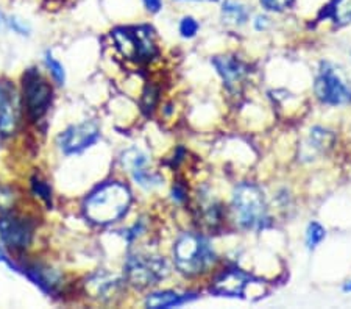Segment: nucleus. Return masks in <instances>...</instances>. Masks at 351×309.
Returning <instances> with one entry per match:
<instances>
[{
    "mask_svg": "<svg viewBox=\"0 0 351 309\" xmlns=\"http://www.w3.org/2000/svg\"><path fill=\"white\" fill-rule=\"evenodd\" d=\"M222 219V212H220V206L216 201H208L203 205L202 211V221L205 222L209 228H216Z\"/></svg>",
    "mask_w": 351,
    "mask_h": 309,
    "instance_id": "obj_21",
    "label": "nucleus"
},
{
    "mask_svg": "<svg viewBox=\"0 0 351 309\" xmlns=\"http://www.w3.org/2000/svg\"><path fill=\"white\" fill-rule=\"evenodd\" d=\"M143 3L150 13H158L162 8V0H143Z\"/></svg>",
    "mask_w": 351,
    "mask_h": 309,
    "instance_id": "obj_30",
    "label": "nucleus"
},
{
    "mask_svg": "<svg viewBox=\"0 0 351 309\" xmlns=\"http://www.w3.org/2000/svg\"><path fill=\"white\" fill-rule=\"evenodd\" d=\"M192 2H198V0H192Z\"/></svg>",
    "mask_w": 351,
    "mask_h": 309,
    "instance_id": "obj_35",
    "label": "nucleus"
},
{
    "mask_svg": "<svg viewBox=\"0 0 351 309\" xmlns=\"http://www.w3.org/2000/svg\"><path fill=\"white\" fill-rule=\"evenodd\" d=\"M250 277L239 269H231L228 272H223L214 281L213 292L223 297H242L247 286L250 284Z\"/></svg>",
    "mask_w": 351,
    "mask_h": 309,
    "instance_id": "obj_10",
    "label": "nucleus"
},
{
    "mask_svg": "<svg viewBox=\"0 0 351 309\" xmlns=\"http://www.w3.org/2000/svg\"><path fill=\"white\" fill-rule=\"evenodd\" d=\"M325 16L331 18L339 25L348 24L351 22V0H332Z\"/></svg>",
    "mask_w": 351,
    "mask_h": 309,
    "instance_id": "obj_19",
    "label": "nucleus"
},
{
    "mask_svg": "<svg viewBox=\"0 0 351 309\" xmlns=\"http://www.w3.org/2000/svg\"><path fill=\"white\" fill-rule=\"evenodd\" d=\"M19 97L10 82H0V132L13 134L19 122Z\"/></svg>",
    "mask_w": 351,
    "mask_h": 309,
    "instance_id": "obj_9",
    "label": "nucleus"
},
{
    "mask_svg": "<svg viewBox=\"0 0 351 309\" xmlns=\"http://www.w3.org/2000/svg\"><path fill=\"white\" fill-rule=\"evenodd\" d=\"M263 7L269 11H285L293 3V0H261Z\"/></svg>",
    "mask_w": 351,
    "mask_h": 309,
    "instance_id": "obj_28",
    "label": "nucleus"
},
{
    "mask_svg": "<svg viewBox=\"0 0 351 309\" xmlns=\"http://www.w3.org/2000/svg\"><path fill=\"white\" fill-rule=\"evenodd\" d=\"M343 291H350L351 292V283H348V284H345V288H343Z\"/></svg>",
    "mask_w": 351,
    "mask_h": 309,
    "instance_id": "obj_34",
    "label": "nucleus"
},
{
    "mask_svg": "<svg viewBox=\"0 0 351 309\" xmlns=\"http://www.w3.org/2000/svg\"><path fill=\"white\" fill-rule=\"evenodd\" d=\"M198 32V22L194 18H183L180 22V33L183 38H194Z\"/></svg>",
    "mask_w": 351,
    "mask_h": 309,
    "instance_id": "obj_26",
    "label": "nucleus"
},
{
    "mask_svg": "<svg viewBox=\"0 0 351 309\" xmlns=\"http://www.w3.org/2000/svg\"><path fill=\"white\" fill-rule=\"evenodd\" d=\"M267 25H269V19L265 18V16H258L256 21H254V27H256V30H259V32L265 30Z\"/></svg>",
    "mask_w": 351,
    "mask_h": 309,
    "instance_id": "obj_32",
    "label": "nucleus"
},
{
    "mask_svg": "<svg viewBox=\"0 0 351 309\" xmlns=\"http://www.w3.org/2000/svg\"><path fill=\"white\" fill-rule=\"evenodd\" d=\"M33 225L24 217L8 214L0 219V239L10 249L24 250L32 243Z\"/></svg>",
    "mask_w": 351,
    "mask_h": 309,
    "instance_id": "obj_8",
    "label": "nucleus"
},
{
    "mask_svg": "<svg viewBox=\"0 0 351 309\" xmlns=\"http://www.w3.org/2000/svg\"><path fill=\"white\" fill-rule=\"evenodd\" d=\"M122 166L123 169H127L128 172H136V171H143L145 167L147 162H149V158L144 151H141L138 149H130L125 153H122Z\"/></svg>",
    "mask_w": 351,
    "mask_h": 309,
    "instance_id": "obj_20",
    "label": "nucleus"
},
{
    "mask_svg": "<svg viewBox=\"0 0 351 309\" xmlns=\"http://www.w3.org/2000/svg\"><path fill=\"white\" fill-rule=\"evenodd\" d=\"M7 25L13 28L16 33H19L22 36L30 35V25H28L24 19L18 18V16H10V18H7Z\"/></svg>",
    "mask_w": 351,
    "mask_h": 309,
    "instance_id": "obj_27",
    "label": "nucleus"
},
{
    "mask_svg": "<svg viewBox=\"0 0 351 309\" xmlns=\"http://www.w3.org/2000/svg\"><path fill=\"white\" fill-rule=\"evenodd\" d=\"M100 138V130L95 122H83L78 125H72L71 128L58 138L60 149L66 155L80 153L90 145L95 144Z\"/></svg>",
    "mask_w": 351,
    "mask_h": 309,
    "instance_id": "obj_7",
    "label": "nucleus"
},
{
    "mask_svg": "<svg viewBox=\"0 0 351 309\" xmlns=\"http://www.w3.org/2000/svg\"><path fill=\"white\" fill-rule=\"evenodd\" d=\"M133 178H134V182H138L141 186H144V188H154V186H158V184L162 183L161 177L152 175V173L145 172L144 169L143 171L133 172Z\"/></svg>",
    "mask_w": 351,
    "mask_h": 309,
    "instance_id": "obj_23",
    "label": "nucleus"
},
{
    "mask_svg": "<svg viewBox=\"0 0 351 309\" xmlns=\"http://www.w3.org/2000/svg\"><path fill=\"white\" fill-rule=\"evenodd\" d=\"M24 100L33 121H38L47 111L52 100V88L35 69H30L24 75Z\"/></svg>",
    "mask_w": 351,
    "mask_h": 309,
    "instance_id": "obj_6",
    "label": "nucleus"
},
{
    "mask_svg": "<svg viewBox=\"0 0 351 309\" xmlns=\"http://www.w3.org/2000/svg\"><path fill=\"white\" fill-rule=\"evenodd\" d=\"M233 211L236 222L245 230H263L269 225L263 190L252 183H242L234 189Z\"/></svg>",
    "mask_w": 351,
    "mask_h": 309,
    "instance_id": "obj_3",
    "label": "nucleus"
},
{
    "mask_svg": "<svg viewBox=\"0 0 351 309\" xmlns=\"http://www.w3.org/2000/svg\"><path fill=\"white\" fill-rule=\"evenodd\" d=\"M45 64H47L50 72H52L55 82L58 83V84H64L66 74H64L63 64H61L60 61H56L50 53H47V56H45Z\"/></svg>",
    "mask_w": 351,
    "mask_h": 309,
    "instance_id": "obj_24",
    "label": "nucleus"
},
{
    "mask_svg": "<svg viewBox=\"0 0 351 309\" xmlns=\"http://www.w3.org/2000/svg\"><path fill=\"white\" fill-rule=\"evenodd\" d=\"M222 18L226 24L242 25L245 24L248 19V11L243 5L233 2V0H228V2H225L222 7Z\"/></svg>",
    "mask_w": 351,
    "mask_h": 309,
    "instance_id": "obj_18",
    "label": "nucleus"
},
{
    "mask_svg": "<svg viewBox=\"0 0 351 309\" xmlns=\"http://www.w3.org/2000/svg\"><path fill=\"white\" fill-rule=\"evenodd\" d=\"M334 143V134L325 128L315 127L311 130L306 144L303 145L302 156L306 160H313L317 153H324Z\"/></svg>",
    "mask_w": 351,
    "mask_h": 309,
    "instance_id": "obj_12",
    "label": "nucleus"
},
{
    "mask_svg": "<svg viewBox=\"0 0 351 309\" xmlns=\"http://www.w3.org/2000/svg\"><path fill=\"white\" fill-rule=\"evenodd\" d=\"M32 188H33V193L41 197L45 203H47L49 206L52 205V190H50L47 183L41 182V180H38V178H33Z\"/></svg>",
    "mask_w": 351,
    "mask_h": 309,
    "instance_id": "obj_25",
    "label": "nucleus"
},
{
    "mask_svg": "<svg viewBox=\"0 0 351 309\" xmlns=\"http://www.w3.org/2000/svg\"><path fill=\"white\" fill-rule=\"evenodd\" d=\"M314 89L317 97L324 103L345 105L351 102V88L330 63H322Z\"/></svg>",
    "mask_w": 351,
    "mask_h": 309,
    "instance_id": "obj_5",
    "label": "nucleus"
},
{
    "mask_svg": "<svg viewBox=\"0 0 351 309\" xmlns=\"http://www.w3.org/2000/svg\"><path fill=\"white\" fill-rule=\"evenodd\" d=\"M156 99H158V92L155 88H147L145 92H144V99H143V106L145 111H152L154 110V106L156 103Z\"/></svg>",
    "mask_w": 351,
    "mask_h": 309,
    "instance_id": "obj_29",
    "label": "nucleus"
},
{
    "mask_svg": "<svg viewBox=\"0 0 351 309\" xmlns=\"http://www.w3.org/2000/svg\"><path fill=\"white\" fill-rule=\"evenodd\" d=\"M88 288L97 299L110 300L117 294L119 289H121V281L111 277V275L97 273L95 277L89 280Z\"/></svg>",
    "mask_w": 351,
    "mask_h": 309,
    "instance_id": "obj_13",
    "label": "nucleus"
},
{
    "mask_svg": "<svg viewBox=\"0 0 351 309\" xmlns=\"http://www.w3.org/2000/svg\"><path fill=\"white\" fill-rule=\"evenodd\" d=\"M197 295L195 294H188V295H180L177 292H155V294H150L145 299V306L147 308H154V309H160V308H173V306H180L186 301L195 300Z\"/></svg>",
    "mask_w": 351,
    "mask_h": 309,
    "instance_id": "obj_14",
    "label": "nucleus"
},
{
    "mask_svg": "<svg viewBox=\"0 0 351 309\" xmlns=\"http://www.w3.org/2000/svg\"><path fill=\"white\" fill-rule=\"evenodd\" d=\"M173 258L180 272L192 277L211 267L216 261V253L203 236L184 233L180 236L173 247Z\"/></svg>",
    "mask_w": 351,
    "mask_h": 309,
    "instance_id": "obj_2",
    "label": "nucleus"
},
{
    "mask_svg": "<svg viewBox=\"0 0 351 309\" xmlns=\"http://www.w3.org/2000/svg\"><path fill=\"white\" fill-rule=\"evenodd\" d=\"M213 64L217 69L219 75L222 77L226 88L230 91H237L247 75V66L236 60L234 56H217L213 60Z\"/></svg>",
    "mask_w": 351,
    "mask_h": 309,
    "instance_id": "obj_11",
    "label": "nucleus"
},
{
    "mask_svg": "<svg viewBox=\"0 0 351 309\" xmlns=\"http://www.w3.org/2000/svg\"><path fill=\"white\" fill-rule=\"evenodd\" d=\"M136 42H138V61H149L158 53L155 36L150 27H134Z\"/></svg>",
    "mask_w": 351,
    "mask_h": 309,
    "instance_id": "obj_15",
    "label": "nucleus"
},
{
    "mask_svg": "<svg viewBox=\"0 0 351 309\" xmlns=\"http://www.w3.org/2000/svg\"><path fill=\"white\" fill-rule=\"evenodd\" d=\"M27 275L33 283L38 284L39 288L44 289L45 292H53L61 283L60 275L49 267H39V266L28 267Z\"/></svg>",
    "mask_w": 351,
    "mask_h": 309,
    "instance_id": "obj_16",
    "label": "nucleus"
},
{
    "mask_svg": "<svg viewBox=\"0 0 351 309\" xmlns=\"http://www.w3.org/2000/svg\"><path fill=\"white\" fill-rule=\"evenodd\" d=\"M112 38L121 53L128 60L138 61V42H136L134 28H116Z\"/></svg>",
    "mask_w": 351,
    "mask_h": 309,
    "instance_id": "obj_17",
    "label": "nucleus"
},
{
    "mask_svg": "<svg viewBox=\"0 0 351 309\" xmlns=\"http://www.w3.org/2000/svg\"><path fill=\"white\" fill-rule=\"evenodd\" d=\"M132 205V193L121 183H106L84 201V216L97 225L112 223L121 219Z\"/></svg>",
    "mask_w": 351,
    "mask_h": 309,
    "instance_id": "obj_1",
    "label": "nucleus"
},
{
    "mask_svg": "<svg viewBox=\"0 0 351 309\" xmlns=\"http://www.w3.org/2000/svg\"><path fill=\"white\" fill-rule=\"evenodd\" d=\"M169 267L162 258L158 256H130L125 264V275L128 283L139 289L158 284L167 277Z\"/></svg>",
    "mask_w": 351,
    "mask_h": 309,
    "instance_id": "obj_4",
    "label": "nucleus"
},
{
    "mask_svg": "<svg viewBox=\"0 0 351 309\" xmlns=\"http://www.w3.org/2000/svg\"><path fill=\"white\" fill-rule=\"evenodd\" d=\"M325 234H326L325 228L322 227L320 223L317 222L309 223V227L306 230V244L309 249H315V247L325 239Z\"/></svg>",
    "mask_w": 351,
    "mask_h": 309,
    "instance_id": "obj_22",
    "label": "nucleus"
},
{
    "mask_svg": "<svg viewBox=\"0 0 351 309\" xmlns=\"http://www.w3.org/2000/svg\"><path fill=\"white\" fill-rule=\"evenodd\" d=\"M5 25H7V16L0 11V28H3Z\"/></svg>",
    "mask_w": 351,
    "mask_h": 309,
    "instance_id": "obj_33",
    "label": "nucleus"
},
{
    "mask_svg": "<svg viewBox=\"0 0 351 309\" xmlns=\"http://www.w3.org/2000/svg\"><path fill=\"white\" fill-rule=\"evenodd\" d=\"M172 195H173V200H177L181 203V201L186 200V189L181 186V184H177V186H173Z\"/></svg>",
    "mask_w": 351,
    "mask_h": 309,
    "instance_id": "obj_31",
    "label": "nucleus"
}]
</instances>
